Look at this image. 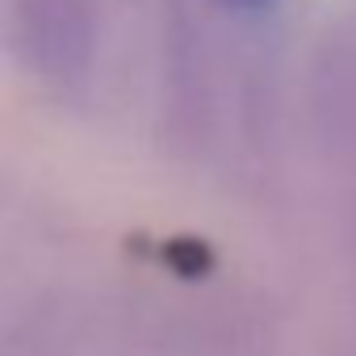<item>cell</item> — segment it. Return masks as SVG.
Listing matches in <instances>:
<instances>
[{"label": "cell", "mask_w": 356, "mask_h": 356, "mask_svg": "<svg viewBox=\"0 0 356 356\" xmlns=\"http://www.w3.org/2000/svg\"><path fill=\"white\" fill-rule=\"evenodd\" d=\"M13 34L22 59L42 76H76L92 55L88 0H17Z\"/></svg>", "instance_id": "cell-1"}, {"label": "cell", "mask_w": 356, "mask_h": 356, "mask_svg": "<svg viewBox=\"0 0 356 356\" xmlns=\"http://www.w3.org/2000/svg\"><path fill=\"white\" fill-rule=\"evenodd\" d=\"M231 5H239V9H260V5H268V0H231Z\"/></svg>", "instance_id": "cell-2"}]
</instances>
